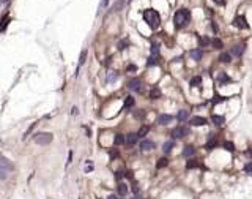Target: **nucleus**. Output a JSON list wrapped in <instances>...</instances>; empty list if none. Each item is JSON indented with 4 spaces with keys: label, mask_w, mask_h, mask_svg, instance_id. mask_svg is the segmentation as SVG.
<instances>
[{
    "label": "nucleus",
    "mask_w": 252,
    "mask_h": 199,
    "mask_svg": "<svg viewBox=\"0 0 252 199\" xmlns=\"http://www.w3.org/2000/svg\"><path fill=\"white\" fill-rule=\"evenodd\" d=\"M143 19H145V22L150 25V29H153V30H156L161 24L159 13H158L156 10H153V8H148V10L143 11Z\"/></svg>",
    "instance_id": "f257e3e1"
},
{
    "label": "nucleus",
    "mask_w": 252,
    "mask_h": 199,
    "mask_svg": "<svg viewBox=\"0 0 252 199\" xmlns=\"http://www.w3.org/2000/svg\"><path fill=\"white\" fill-rule=\"evenodd\" d=\"M189 21H191V13H189V10H186V8L178 10L173 16V24H175L177 29H181V27H184V25H187Z\"/></svg>",
    "instance_id": "f03ea898"
},
{
    "label": "nucleus",
    "mask_w": 252,
    "mask_h": 199,
    "mask_svg": "<svg viewBox=\"0 0 252 199\" xmlns=\"http://www.w3.org/2000/svg\"><path fill=\"white\" fill-rule=\"evenodd\" d=\"M33 141L40 145H47L52 142V134L51 133H38L33 136Z\"/></svg>",
    "instance_id": "7ed1b4c3"
},
{
    "label": "nucleus",
    "mask_w": 252,
    "mask_h": 199,
    "mask_svg": "<svg viewBox=\"0 0 252 199\" xmlns=\"http://www.w3.org/2000/svg\"><path fill=\"white\" fill-rule=\"evenodd\" d=\"M187 133H189V128H186V127H177V128L172 130L170 136H172V139H180V137L187 136Z\"/></svg>",
    "instance_id": "20e7f679"
},
{
    "label": "nucleus",
    "mask_w": 252,
    "mask_h": 199,
    "mask_svg": "<svg viewBox=\"0 0 252 199\" xmlns=\"http://www.w3.org/2000/svg\"><path fill=\"white\" fill-rule=\"evenodd\" d=\"M128 89L133 92H142V81L140 79H131L128 82Z\"/></svg>",
    "instance_id": "39448f33"
},
{
    "label": "nucleus",
    "mask_w": 252,
    "mask_h": 199,
    "mask_svg": "<svg viewBox=\"0 0 252 199\" xmlns=\"http://www.w3.org/2000/svg\"><path fill=\"white\" fill-rule=\"evenodd\" d=\"M233 25L238 29H249V24L246 22V17L244 16H236L233 19Z\"/></svg>",
    "instance_id": "423d86ee"
},
{
    "label": "nucleus",
    "mask_w": 252,
    "mask_h": 199,
    "mask_svg": "<svg viewBox=\"0 0 252 199\" xmlns=\"http://www.w3.org/2000/svg\"><path fill=\"white\" fill-rule=\"evenodd\" d=\"M189 123H191L192 127H203V125H206V119H205V117H200V115H195L189 120Z\"/></svg>",
    "instance_id": "0eeeda50"
},
{
    "label": "nucleus",
    "mask_w": 252,
    "mask_h": 199,
    "mask_svg": "<svg viewBox=\"0 0 252 199\" xmlns=\"http://www.w3.org/2000/svg\"><path fill=\"white\" fill-rule=\"evenodd\" d=\"M172 120H173V117H172L170 114H161V115L158 117L156 122H158L159 125H169Z\"/></svg>",
    "instance_id": "6e6552de"
},
{
    "label": "nucleus",
    "mask_w": 252,
    "mask_h": 199,
    "mask_svg": "<svg viewBox=\"0 0 252 199\" xmlns=\"http://www.w3.org/2000/svg\"><path fill=\"white\" fill-rule=\"evenodd\" d=\"M140 149H142V150H153L154 149V142L153 141H150V139H143L142 142H140Z\"/></svg>",
    "instance_id": "1a4fd4ad"
},
{
    "label": "nucleus",
    "mask_w": 252,
    "mask_h": 199,
    "mask_svg": "<svg viewBox=\"0 0 252 199\" xmlns=\"http://www.w3.org/2000/svg\"><path fill=\"white\" fill-rule=\"evenodd\" d=\"M137 139H139V137H137L136 133H129V134H126V136H125V142L128 145H134L137 142Z\"/></svg>",
    "instance_id": "9d476101"
},
{
    "label": "nucleus",
    "mask_w": 252,
    "mask_h": 199,
    "mask_svg": "<svg viewBox=\"0 0 252 199\" xmlns=\"http://www.w3.org/2000/svg\"><path fill=\"white\" fill-rule=\"evenodd\" d=\"M128 2H129V0H117L115 3H113V7H112V10H110V11H112V13H113V11H120L123 7L128 5Z\"/></svg>",
    "instance_id": "9b49d317"
},
{
    "label": "nucleus",
    "mask_w": 252,
    "mask_h": 199,
    "mask_svg": "<svg viewBox=\"0 0 252 199\" xmlns=\"http://www.w3.org/2000/svg\"><path fill=\"white\" fill-rule=\"evenodd\" d=\"M189 55L194 58L195 62H199V60H202V57H203V51H202V49H192V51L189 52Z\"/></svg>",
    "instance_id": "f8f14e48"
},
{
    "label": "nucleus",
    "mask_w": 252,
    "mask_h": 199,
    "mask_svg": "<svg viewBox=\"0 0 252 199\" xmlns=\"http://www.w3.org/2000/svg\"><path fill=\"white\" fill-rule=\"evenodd\" d=\"M117 193H118V196H126L128 194V185L123 182L118 183V186H117Z\"/></svg>",
    "instance_id": "ddd939ff"
},
{
    "label": "nucleus",
    "mask_w": 252,
    "mask_h": 199,
    "mask_svg": "<svg viewBox=\"0 0 252 199\" xmlns=\"http://www.w3.org/2000/svg\"><path fill=\"white\" fill-rule=\"evenodd\" d=\"M243 52H244V44H235L232 48V54L233 55H238V57H239Z\"/></svg>",
    "instance_id": "4468645a"
},
{
    "label": "nucleus",
    "mask_w": 252,
    "mask_h": 199,
    "mask_svg": "<svg viewBox=\"0 0 252 199\" xmlns=\"http://www.w3.org/2000/svg\"><path fill=\"white\" fill-rule=\"evenodd\" d=\"M194 153H195V149L192 147V145H186V147H184V150H183V157H184V158L192 157Z\"/></svg>",
    "instance_id": "2eb2a0df"
},
{
    "label": "nucleus",
    "mask_w": 252,
    "mask_h": 199,
    "mask_svg": "<svg viewBox=\"0 0 252 199\" xmlns=\"http://www.w3.org/2000/svg\"><path fill=\"white\" fill-rule=\"evenodd\" d=\"M230 60H232V54H228V52H222L219 55V62L221 63H230Z\"/></svg>",
    "instance_id": "dca6fc26"
},
{
    "label": "nucleus",
    "mask_w": 252,
    "mask_h": 199,
    "mask_svg": "<svg viewBox=\"0 0 252 199\" xmlns=\"http://www.w3.org/2000/svg\"><path fill=\"white\" fill-rule=\"evenodd\" d=\"M173 141H167V142H164V145H162V152L164 153H170L172 152V149H173Z\"/></svg>",
    "instance_id": "f3484780"
},
{
    "label": "nucleus",
    "mask_w": 252,
    "mask_h": 199,
    "mask_svg": "<svg viewBox=\"0 0 252 199\" xmlns=\"http://www.w3.org/2000/svg\"><path fill=\"white\" fill-rule=\"evenodd\" d=\"M148 131H150V127H148V125H143V127L140 128L136 134H137V137H145L146 134H148Z\"/></svg>",
    "instance_id": "a211bd4d"
},
{
    "label": "nucleus",
    "mask_w": 252,
    "mask_h": 199,
    "mask_svg": "<svg viewBox=\"0 0 252 199\" xmlns=\"http://www.w3.org/2000/svg\"><path fill=\"white\" fill-rule=\"evenodd\" d=\"M211 120H213V123H214V125L221 127V125L224 123V117H222V115H216V114H213V115H211Z\"/></svg>",
    "instance_id": "6ab92c4d"
},
{
    "label": "nucleus",
    "mask_w": 252,
    "mask_h": 199,
    "mask_svg": "<svg viewBox=\"0 0 252 199\" xmlns=\"http://www.w3.org/2000/svg\"><path fill=\"white\" fill-rule=\"evenodd\" d=\"M210 44H211L214 49H222L224 48V44H222V41L219 40V38H213L211 41H210Z\"/></svg>",
    "instance_id": "aec40b11"
},
{
    "label": "nucleus",
    "mask_w": 252,
    "mask_h": 199,
    "mask_svg": "<svg viewBox=\"0 0 252 199\" xmlns=\"http://www.w3.org/2000/svg\"><path fill=\"white\" fill-rule=\"evenodd\" d=\"M117 78H118V74H117L115 71H110V73H107V78H106L107 84H112V82H115V81H117Z\"/></svg>",
    "instance_id": "412c9836"
},
{
    "label": "nucleus",
    "mask_w": 252,
    "mask_h": 199,
    "mask_svg": "<svg viewBox=\"0 0 252 199\" xmlns=\"http://www.w3.org/2000/svg\"><path fill=\"white\" fill-rule=\"evenodd\" d=\"M161 96V90L158 89V87H153V89L150 90V98L151 100H158Z\"/></svg>",
    "instance_id": "4be33fe9"
},
{
    "label": "nucleus",
    "mask_w": 252,
    "mask_h": 199,
    "mask_svg": "<svg viewBox=\"0 0 252 199\" xmlns=\"http://www.w3.org/2000/svg\"><path fill=\"white\" fill-rule=\"evenodd\" d=\"M113 144L115 145L125 144V136H123V134H115V137H113Z\"/></svg>",
    "instance_id": "5701e85b"
},
{
    "label": "nucleus",
    "mask_w": 252,
    "mask_h": 199,
    "mask_svg": "<svg viewBox=\"0 0 252 199\" xmlns=\"http://www.w3.org/2000/svg\"><path fill=\"white\" fill-rule=\"evenodd\" d=\"M167 165H169V160H167V158H161V160H158L156 168L158 169H162V168H166Z\"/></svg>",
    "instance_id": "b1692460"
},
{
    "label": "nucleus",
    "mask_w": 252,
    "mask_h": 199,
    "mask_svg": "<svg viewBox=\"0 0 252 199\" xmlns=\"http://www.w3.org/2000/svg\"><path fill=\"white\" fill-rule=\"evenodd\" d=\"M151 55H153V57H159V44H158V43H153V44H151Z\"/></svg>",
    "instance_id": "393cba45"
},
{
    "label": "nucleus",
    "mask_w": 252,
    "mask_h": 199,
    "mask_svg": "<svg viewBox=\"0 0 252 199\" xmlns=\"http://www.w3.org/2000/svg\"><path fill=\"white\" fill-rule=\"evenodd\" d=\"M187 117H189V112H187V111H180V112L177 114V119L180 122H183V120H186Z\"/></svg>",
    "instance_id": "a878e982"
},
{
    "label": "nucleus",
    "mask_w": 252,
    "mask_h": 199,
    "mask_svg": "<svg viewBox=\"0 0 252 199\" xmlns=\"http://www.w3.org/2000/svg\"><path fill=\"white\" fill-rule=\"evenodd\" d=\"M134 98L133 96H126V100H125V109H128V107H133L134 106Z\"/></svg>",
    "instance_id": "bb28decb"
},
{
    "label": "nucleus",
    "mask_w": 252,
    "mask_h": 199,
    "mask_svg": "<svg viewBox=\"0 0 252 199\" xmlns=\"http://www.w3.org/2000/svg\"><path fill=\"white\" fill-rule=\"evenodd\" d=\"M202 84V78L200 76H194V78L191 79V87H197Z\"/></svg>",
    "instance_id": "cd10ccee"
},
{
    "label": "nucleus",
    "mask_w": 252,
    "mask_h": 199,
    "mask_svg": "<svg viewBox=\"0 0 252 199\" xmlns=\"http://www.w3.org/2000/svg\"><path fill=\"white\" fill-rule=\"evenodd\" d=\"M210 41H211V40H208L206 36L199 38V44H200V48H205V46H208V44H210Z\"/></svg>",
    "instance_id": "c85d7f7f"
},
{
    "label": "nucleus",
    "mask_w": 252,
    "mask_h": 199,
    "mask_svg": "<svg viewBox=\"0 0 252 199\" xmlns=\"http://www.w3.org/2000/svg\"><path fill=\"white\" fill-rule=\"evenodd\" d=\"M218 81H219V82H230L232 79L228 78V76L225 74V73H221V74H219V78H218Z\"/></svg>",
    "instance_id": "c756f323"
},
{
    "label": "nucleus",
    "mask_w": 252,
    "mask_h": 199,
    "mask_svg": "<svg viewBox=\"0 0 252 199\" xmlns=\"http://www.w3.org/2000/svg\"><path fill=\"white\" fill-rule=\"evenodd\" d=\"M186 168H187V169H194V168H199V163L195 161V160H189V161L186 163Z\"/></svg>",
    "instance_id": "7c9ffc66"
},
{
    "label": "nucleus",
    "mask_w": 252,
    "mask_h": 199,
    "mask_svg": "<svg viewBox=\"0 0 252 199\" xmlns=\"http://www.w3.org/2000/svg\"><path fill=\"white\" fill-rule=\"evenodd\" d=\"M107 3H109V0H101V3H99V8H98V14H101L102 11H104V8L107 7Z\"/></svg>",
    "instance_id": "2f4dec72"
},
{
    "label": "nucleus",
    "mask_w": 252,
    "mask_h": 199,
    "mask_svg": "<svg viewBox=\"0 0 252 199\" xmlns=\"http://www.w3.org/2000/svg\"><path fill=\"white\" fill-rule=\"evenodd\" d=\"M146 65H148V66H154V65H158V57H153V55H150L148 62H146Z\"/></svg>",
    "instance_id": "473e14b6"
},
{
    "label": "nucleus",
    "mask_w": 252,
    "mask_h": 199,
    "mask_svg": "<svg viewBox=\"0 0 252 199\" xmlns=\"http://www.w3.org/2000/svg\"><path fill=\"white\" fill-rule=\"evenodd\" d=\"M85 58H87V49H84V51L80 52V57H79V66L85 62Z\"/></svg>",
    "instance_id": "72a5a7b5"
},
{
    "label": "nucleus",
    "mask_w": 252,
    "mask_h": 199,
    "mask_svg": "<svg viewBox=\"0 0 252 199\" xmlns=\"http://www.w3.org/2000/svg\"><path fill=\"white\" fill-rule=\"evenodd\" d=\"M224 147L227 149L228 152H233V150H235V145H233V142H230V141H225V142H224Z\"/></svg>",
    "instance_id": "f704fd0d"
},
{
    "label": "nucleus",
    "mask_w": 252,
    "mask_h": 199,
    "mask_svg": "<svg viewBox=\"0 0 252 199\" xmlns=\"http://www.w3.org/2000/svg\"><path fill=\"white\" fill-rule=\"evenodd\" d=\"M129 44L128 43V40H121V41L118 43V49H126V46Z\"/></svg>",
    "instance_id": "c9c22d12"
},
{
    "label": "nucleus",
    "mask_w": 252,
    "mask_h": 199,
    "mask_svg": "<svg viewBox=\"0 0 252 199\" xmlns=\"http://www.w3.org/2000/svg\"><path fill=\"white\" fill-rule=\"evenodd\" d=\"M93 171V166H92V161L87 160V166H85V172H92Z\"/></svg>",
    "instance_id": "e433bc0d"
},
{
    "label": "nucleus",
    "mask_w": 252,
    "mask_h": 199,
    "mask_svg": "<svg viewBox=\"0 0 252 199\" xmlns=\"http://www.w3.org/2000/svg\"><path fill=\"white\" fill-rule=\"evenodd\" d=\"M7 171H5V169H2L0 168V180H5V178H7Z\"/></svg>",
    "instance_id": "4c0bfd02"
},
{
    "label": "nucleus",
    "mask_w": 252,
    "mask_h": 199,
    "mask_svg": "<svg viewBox=\"0 0 252 199\" xmlns=\"http://www.w3.org/2000/svg\"><path fill=\"white\" fill-rule=\"evenodd\" d=\"M5 24H8V19H7V17H3V21H2V24H0V32L5 29Z\"/></svg>",
    "instance_id": "58836bf2"
},
{
    "label": "nucleus",
    "mask_w": 252,
    "mask_h": 199,
    "mask_svg": "<svg viewBox=\"0 0 252 199\" xmlns=\"http://www.w3.org/2000/svg\"><path fill=\"white\" fill-rule=\"evenodd\" d=\"M123 175H125V172H123V171H117V172H115V177L118 178V180L123 177Z\"/></svg>",
    "instance_id": "ea45409f"
},
{
    "label": "nucleus",
    "mask_w": 252,
    "mask_h": 199,
    "mask_svg": "<svg viewBox=\"0 0 252 199\" xmlns=\"http://www.w3.org/2000/svg\"><path fill=\"white\" fill-rule=\"evenodd\" d=\"M117 157H118V150H112V152H110V158H112V160H113V158H117Z\"/></svg>",
    "instance_id": "a19ab883"
},
{
    "label": "nucleus",
    "mask_w": 252,
    "mask_h": 199,
    "mask_svg": "<svg viewBox=\"0 0 252 199\" xmlns=\"http://www.w3.org/2000/svg\"><path fill=\"white\" fill-rule=\"evenodd\" d=\"M136 70H137L136 65H129V66H128V71H136Z\"/></svg>",
    "instance_id": "79ce46f5"
},
{
    "label": "nucleus",
    "mask_w": 252,
    "mask_h": 199,
    "mask_svg": "<svg viewBox=\"0 0 252 199\" xmlns=\"http://www.w3.org/2000/svg\"><path fill=\"white\" fill-rule=\"evenodd\" d=\"M214 3H218V5H224L225 3V0H213Z\"/></svg>",
    "instance_id": "37998d69"
},
{
    "label": "nucleus",
    "mask_w": 252,
    "mask_h": 199,
    "mask_svg": "<svg viewBox=\"0 0 252 199\" xmlns=\"http://www.w3.org/2000/svg\"><path fill=\"white\" fill-rule=\"evenodd\" d=\"M246 171H247V172H252V165H247V166H246Z\"/></svg>",
    "instance_id": "c03bdc74"
},
{
    "label": "nucleus",
    "mask_w": 252,
    "mask_h": 199,
    "mask_svg": "<svg viewBox=\"0 0 252 199\" xmlns=\"http://www.w3.org/2000/svg\"><path fill=\"white\" fill-rule=\"evenodd\" d=\"M211 27H213V30H214V32H218V25H216V22H213Z\"/></svg>",
    "instance_id": "a18cd8bd"
},
{
    "label": "nucleus",
    "mask_w": 252,
    "mask_h": 199,
    "mask_svg": "<svg viewBox=\"0 0 252 199\" xmlns=\"http://www.w3.org/2000/svg\"><path fill=\"white\" fill-rule=\"evenodd\" d=\"M107 199H118V198H117L115 194H110V196H109V198H107Z\"/></svg>",
    "instance_id": "49530a36"
},
{
    "label": "nucleus",
    "mask_w": 252,
    "mask_h": 199,
    "mask_svg": "<svg viewBox=\"0 0 252 199\" xmlns=\"http://www.w3.org/2000/svg\"><path fill=\"white\" fill-rule=\"evenodd\" d=\"M134 199H140V198H139V196H136V198H134Z\"/></svg>",
    "instance_id": "de8ad7c7"
},
{
    "label": "nucleus",
    "mask_w": 252,
    "mask_h": 199,
    "mask_svg": "<svg viewBox=\"0 0 252 199\" xmlns=\"http://www.w3.org/2000/svg\"><path fill=\"white\" fill-rule=\"evenodd\" d=\"M2 2H7V0H2Z\"/></svg>",
    "instance_id": "09e8293b"
},
{
    "label": "nucleus",
    "mask_w": 252,
    "mask_h": 199,
    "mask_svg": "<svg viewBox=\"0 0 252 199\" xmlns=\"http://www.w3.org/2000/svg\"><path fill=\"white\" fill-rule=\"evenodd\" d=\"M0 157H2V153H0Z\"/></svg>",
    "instance_id": "8fccbe9b"
}]
</instances>
